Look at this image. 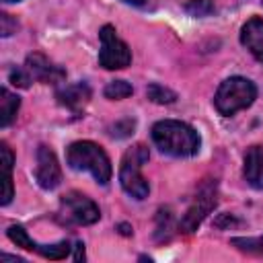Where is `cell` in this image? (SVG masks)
I'll return each instance as SVG.
<instances>
[{"instance_id": "6da1fadb", "label": "cell", "mask_w": 263, "mask_h": 263, "mask_svg": "<svg viewBox=\"0 0 263 263\" xmlns=\"http://www.w3.org/2000/svg\"><path fill=\"white\" fill-rule=\"evenodd\" d=\"M152 140L160 148V152L177 158H187L199 152V134L177 119H164L154 123L152 127Z\"/></svg>"}, {"instance_id": "7a4b0ae2", "label": "cell", "mask_w": 263, "mask_h": 263, "mask_svg": "<svg viewBox=\"0 0 263 263\" xmlns=\"http://www.w3.org/2000/svg\"><path fill=\"white\" fill-rule=\"evenodd\" d=\"M66 160L74 171H88L101 185H107L111 179V160L107 152L95 142L82 140L70 144Z\"/></svg>"}, {"instance_id": "3957f363", "label": "cell", "mask_w": 263, "mask_h": 263, "mask_svg": "<svg viewBox=\"0 0 263 263\" xmlns=\"http://www.w3.org/2000/svg\"><path fill=\"white\" fill-rule=\"evenodd\" d=\"M255 97H257V86L249 78L232 76V78H226L218 86L216 97H214V105H216L220 115L228 117V115H234L240 109L251 107Z\"/></svg>"}, {"instance_id": "277c9868", "label": "cell", "mask_w": 263, "mask_h": 263, "mask_svg": "<svg viewBox=\"0 0 263 263\" xmlns=\"http://www.w3.org/2000/svg\"><path fill=\"white\" fill-rule=\"evenodd\" d=\"M146 160H148V150L142 144H138L125 152L119 166V183L123 191L134 199H144L148 197V191H150L148 181L142 175V164Z\"/></svg>"}, {"instance_id": "5b68a950", "label": "cell", "mask_w": 263, "mask_h": 263, "mask_svg": "<svg viewBox=\"0 0 263 263\" xmlns=\"http://www.w3.org/2000/svg\"><path fill=\"white\" fill-rule=\"evenodd\" d=\"M101 37V49H99V64L105 70H121L129 66L132 51L125 41L119 39L117 31L111 25H105L99 33Z\"/></svg>"}, {"instance_id": "8992f818", "label": "cell", "mask_w": 263, "mask_h": 263, "mask_svg": "<svg viewBox=\"0 0 263 263\" xmlns=\"http://www.w3.org/2000/svg\"><path fill=\"white\" fill-rule=\"evenodd\" d=\"M62 216L66 218V222L86 226V224H95L101 218V212L90 197L72 191L62 197Z\"/></svg>"}, {"instance_id": "52a82bcc", "label": "cell", "mask_w": 263, "mask_h": 263, "mask_svg": "<svg viewBox=\"0 0 263 263\" xmlns=\"http://www.w3.org/2000/svg\"><path fill=\"white\" fill-rule=\"evenodd\" d=\"M216 183H205V185H201V189L197 191V195H195V199H193V203H191V208L187 210V214L183 216V220H181V224H179V228L183 230V232H193V230H197V226L201 224V220L212 212V208L216 205Z\"/></svg>"}, {"instance_id": "ba28073f", "label": "cell", "mask_w": 263, "mask_h": 263, "mask_svg": "<svg viewBox=\"0 0 263 263\" xmlns=\"http://www.w3.org/2000/svg\"><path fill=\"white\" fill-rule=\"evenodd\" d=\"M35 179L39 187L43 189H55L62 181V168L55 158V154L47 146L37 148V168H35Z\"/></svg>"}, {"instance_id": "9c48e42d", "label": "cell", "mask_w": 263, "mask_h": 263, "mask_svg": "<svg viewBox=\"0 0 263 263\" xmlns=\"http://www.w3.org/2000/svg\"><path fill=\"white\" fill-rule=\"evenodd\" d=\"M25 70L29 72V76L33 80H39V82H45V84H58L66 78V72L60 66H55L51 60H47L43 53L27 55Z\"/></svg>"}, {"instance_id": "30bf717a", "label": "cell", "mask_w": 263, "mask_h": 263, "mask_svg": "<svg viewBox=\"0 0 263 263\" xmlns=\"http://www.w3.org/2000/svg\"><path fill=\"white\" fill-rule=\"evenodd\" d=\"M240 41L253 53L255 60L263 62V18L255 16L247 21L240 29Z\"/></svg>"}, {"instance_id": "8fae6325", "label": "cell", "mask_w": 263, "mask_h": 263, "mask_svg": "<svg viewBox=\"0 0 263 263\" xmlns=\"http://www.w3.org/2000/svg\"><path fill=\"white\" fill-rule=\"evenodd\" d=\"M58 103L68 107L70 111L78 113L84 109V105L90 101V88L86 82H78V84H70V86H64L62 90H58Z\"/></svg>"}, {"instance_id": "7c38bea8", "label": "cell", "mask_w": 263, "mask_h": 263, "mask_svg": "<svg viewBox=\"0 0 263 263\" xmlns=\"http://www.w3.org/2000/svg\"><path fill=\"white\" fill-rule=\"evenodd\" d=\"M242 175L251 187L263 189V146H251L247 150Z\"/></svg>"}, {"instance_id": "4fadbf2b", "label": "cell", "mask_w": 263, "mask_h": 263, "mask_svg": "<svg viewBox=\"0 0 263 263\" xmlns=\"http://www.w3.org/2000/svg\"><path fill=\"white\" fill-rule=\"evenodd\" d=\"M18 107H21V99L12 95L8 88H0V127L10 125V121L16 117Z\"/></svg>"}, {"instance_id": "5bb4252c", "label": "cell", "mask_w": 263, "mask_h": 263, "mask_svg": "<svg viewBox=\"0 0 263 263\" xmlns=\"http://www.w3.org/2000/svg\"><path fill=\"white\" fill-rule=\"evenodd\" d=\"M70 242L68 240H60L55 245H37V251L41 257L45 259H51V261H60V259H66L68 253H70Z\"/></svg>"}, {"instance_id": "9a60e30c", "label": "cell", "mask_w": 263, "mask_h": 263, "mask_svg": "<svg viewBox=\"0 0 263 263\" xmlns=\"http://www.w3.org/2000/svg\"><path fill=\"white\" fill-rule=\"evenodd\" d=\"M6 234H8V238H10L16 247H23V249H27V251H37V245H39V242H35V240L27 234V230H25L23 226L12 224V226L6 230Z\"/></svg>"}, {"instance_id": "2e32d148", "label": "cell", "mask_w": 263, "mask_h": 263, "mask_svg": "<svg viewBox=\"0 0 263 263\" xmlns=\"http://www.w3.org/2000/svg\"><path fill=\"white\" fill-rule=\"evenodd\" d=\"M173 214L168 208L158 210L156 216V240H168L171 238V230H173Z\"/></svg>"}, {"instance_id": "e0dca14e", "label": "cell", "mask_w": 263, "mask_h": 263, "mask_svg": "<svg viewBox=\"0 0 263 263\" xmlns=\"http://www.w3.org/2000/svg\"><path fill=\"white\" fill-rule=\"evenodd\" d=\"M146 95L152 103H158V105H168V103H175L177 101V95L168 88H164L162 84H150L146 88Z\"/></svg>"}, {"instance_id": "ac0fdd59", "label": "cell", "mask_w": 263, "mask_h": 263, "mask_svg": "<svg viewBox=\"0 0 263 263\" xmlns=\"http://www.w3.org/2000/svg\"><path fill=\"white\" fill-rule=\"evenodd\" d=\"M132 92H134V88H132V84L125 82V80H113V82H109V84L105 86V97L111 99V101L125 99V97H129Z\"/></svg>"}, {"instance_id": "d6986e66", "label": "cell", "mask_w": 263, "mask_h": 263, "mask_svg": "<svg viewBox=\"0 0 263 263\" xmlns=\"http://www.w3.org/2000/svg\"><path fill=\"white\" fill-rule=\"evenodd\" d=\"M185 10L191 16H208L214 12V2L212 0H189L185 4Z\"/></svg>"}, {"instance_id": "ffe728a7", "label": "cell", "mask_w": 263, "mask_h": 263, "mask_svg": "<svg viewBox=\"0 0 263 263\" xmlns=\"http://www.w3.org/2000/svg\"><path fill=\"white\" fill-rule=\"evenodd\" d=\"M232 245L238 247L240 251L263 255V236H255V238H232Z\"/></svg>"}, {"instance_id": "44dd1931", "label": "cell", "mask_w": 263, "mask_h": 263, "mask_svg": "<svg viewBox=\"0 0 263 263\" xmlns=\"http://www.w3.org/2000/svg\"><path fill=\"white\" fill-rule=\"evenodd\" d=\"M134 127H136V121L134 119H121V121H117L115 125H111V136L113 138H127L132 132H134Z\"/></svg>"}, {"instance_id": "7402d4cb", "label": "cell", "mask_w": 263, "mask_h": 263, "mask_svg": "<svg viewBox=\"0 0 263 263\" xmlns=\"http://www.w3.org/2000/svg\"><path fill=\"white\" fill-rule=\"evenodd\" d=\"M31 80H33V78L29 76V72H27L25 68H14V70H10V82H12L14 86L27 88Z\"/></svg>"}, {"instance_id": "603a6c76", "label": "cell", "mask_w": 263, "mask_h": 263, "mask_svg": "<svg viewBox=\"0 0 263 263\" xmlns=\"http://www.w3.org/2000/svg\"><path fill=\"white\" fill-rule=\"evenodd\" d=\"M0 158H2V160H0V164H2V175H10L14 156H12L10 148L6 146V142H2V144H0Z\"/></svg>"}, {"instance_id": "cb8c5ba5", "label": "cell", "mask_w": 263, "mask_h": 263, "mask_svg": "<svg viewBox=\"0 0 263 263\" xmlns=\"http://www.w3.org/2000/svg\"><path fill=\"white\" fill-rule=\"evenodd\" d=\"M0 33H2V37H8V35L16 33V21L6 12L0 14Z\"/></svg>"}, {"instance_id": "d4e9b609", "label": "cell", "mask_w": 263, "mask_h": 263, "mask_svg": "<svg viewBox=\"0 0 263 263\" xmlns=\"http://www.w3.org/2000/svg\"><path fill=\"white\" fill-rule=\"evenodd\" d=\"M12 193H14V189H12V179H10V175H2V199H0V203L2 205H8L10 203V199H12Z\"/></svg>"}, {"instance_id": "484cf974", "label": "cell", "mask_w": 263, "mask_h": 263, "mask_svg": "<svg viewBox=\"0 0 263 263\" xmlns=\"http://www.w3.org/2000/svg\"><path fill=\"white\" fill-rule=\"evenodd\" d=\"M84 259V245L76 242V253H74V261H82Z\"/></svg>"}, {"instance_id": "4316f807", "label": "cell", "mask_w": 263, "mask_h": 263, "mask_svg": "<svg viewBox=\"0 0 263 263\" xmlns=\"http://www.w3.org/2000/svg\"><path fill=\"white\" fill-rule=\"evenodd\" d=\"M119 230H121V234H132V228L127 224H119Z\"/></svg>"}, {"instance_id": "83f0119b", "label": "cell", "mask_w": 263, "mask_h": 263, "mask_svg": "<svg viewBox=\"0 0 263 263\" xmlns=\"http://www.w3.org/2000/svg\"><path fill=\"white\" fill-rule=\"evenodd\" d=\"M123 2H127V4H134V6H140V4H144L146 0H123Z\"/></svg>"}, {"instance_id": "f1b7e54d", "label": "cell", "mask_w": 263, "mask_h": 263, "mask_svg": "<svg viewBox=\"0 0 263 263\" xmlns=\"http://www.w3.org/2000/svg\"><path fill=\"white\" fill-rule=\"evenodd\" d=\"M2 2H21V0H2Z\"/></svg>"}]
</instances>
